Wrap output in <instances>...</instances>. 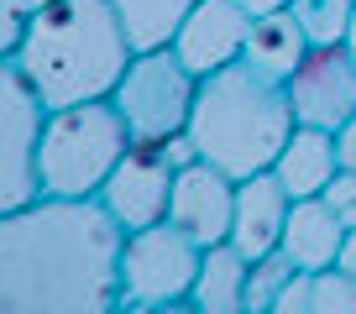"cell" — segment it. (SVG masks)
I'll use <instances>...</instances> for the list:
<instances>
[{"mask_svg":"<svg viewBox=\"0 0 356 314\" xmlns=\"http://www.w3.org/2000/svg\"><path fill=\"white\" fill-rule=\"evenodd\" d=\"M126 225L100 194L42 199L0 220V309L6 314H115L126 299Z\"/></svg>","mask_w":356,"mask_h":314,"instance_id":"obj_1","label":"cell"},{"mask_svg":"<svg viewBox=\"0 0 356 314\" xmlns=\"http://www.w3.org/2000/svg\"><path fill=\"white\" fill-rule=\"evenodd\" d=\"M131 58L136 47L115 16V0H47L37 16H26V42L11 63L53 110H63L111 100Z\"/></svg>","mask_w":356,"mask_h":314,"instance_id":"obj_2","label":"cell"},{"mask_svg":"<svg viewBox=\"0 0 356 314\" xmlns=\"http://www.w3.org/2000/svg\"><path fill=\"white\" fill-rule=\"evenodd\" d=\"M293 126H299V115H293L289 84L257 74L246 58L200 78L189 136L200 142L204 163L225 168L231 179L267 173L278 163V152L289 147Z\"/></svg>","mask_w":356,"mask_h":314,"instance_id":"obj_3","label":"cell"},{"mask_svg":"<svg viewBox=\"0 0 356 314\" xmlns=\"http://www.w3.org/2000/svg\"><path fill=\"white\" fill-rule=\"evenodd\" d=\"M126 152H131V126L115 110V100L63 105L47 115L42 131V194L89 199L105 189Z\"/></svg>","mask_w":356,"mask_h":314,"instance_id":"obj_4","label":"cell"},{"mask_svg":"<svg viewBox=\"0 0 356 314\" xmlns=\"http://www.w3.org/2000/svg\"><path fill=\"white\" fill-rule=\"evenodd\" d=\"M204 247L173 220L142 225L126 236L121 257V283H126V314H157V309H189L194 278H200Z\"/></svg>","mask_w":356,"mask_h":314,"instance_id":"obj_5","label":"cell"},{"mask_svg":"<svg viewBox=\"0 0 356 314\" xmlns=\"http://www.w3.org/2000/svg\"><path fill=\"white\" fill-rule=\"evenodd\" d=\"M115 110L131 126V142H157L189 131L194 100H200V74H189V63L173 53V47H157V53H136L126 78L115 84Z\"/></svg>","mask_w":356,"mask_h":314,"instance_id":"obj_6","label":"cell"},{"mask_svg":"<svg viewBox=\"0 0 356 314\" xmlns=\"http://www.w3.org/2000/svg\"><path fill=\"white\" fill-rule=\"evenodd\" d=\"M0 215L42 199V131L53 105L37 94V84L6 58L0 63Z\"/></svg>","mask_w":356,"mask_h":314,"instance_id":"obj_7","label":"cell"},{"mask_svg":"<svg viewBox=\"0 0 356 314\" xmlns=\"http://www.w3.org/2000/svg\"><path fill=\"white\" fill-rule=\"evenodd\" d=\"M289 100H293V115L304 126L341 131L356 115V58H351V47L346 42H314L309 58L289 78Z\"/></svg>","mask_w":356,"mask_h":314,"instance_id":"obj_8","label":"cell"},{"mask_svg":"<svg viewBox=\"0 0 356 314\" xmlns=\"http://www.w3.org/2000/svg\"><path fill=\"white\" fill-rule=\"evenodd\" d=\"M173 179L178 168L168 163V152L157 142H131V152L115 163V173L105 179L100 199L111 204V215L126 231H142V225L168 220V204H173Z\"/></svg>","mask_w":356,"mask_h":314,"instance_id":"obj_9","label":"cell"},{"mask_svg":"<svg viewBox=\"0 0 356 314\" xmlns=\"http://www.w3.org/2000/svg\"><path fill=\"white\" fill-rule=\"evenodd\" d=\"M236 189L241 179H231L225 168L215 163H189L178 168L173 179V204H168V220L178 231H189L200 247H215V241H231V225H236Z\"/></svg>","mask_w":356,"mask_h":314,"instance_id":"obj_10","label":"cell"},{"mask_svg":"<svg viewBox=\"0 0 356 314\" xmlns=\"http://www.w3.org/2000/svg\"><path fill=\"white\" fill-rule=\"evenodd\" d=\"M246 32H252V16H246L241 0H194L189 22L178 32L173 53L189 63V74H215V68L241 63L246 53Z\"/></svg>","mask_w":356,"mask_h":314,"instance_id":"obj_11","label":"cell"},{"mask_svg":"<svg viewBox=\"0 0 356 314\" xmlns=\"http://www.w3.org/2000/svg\"><path fill=\"white\" fill-rule=\"evenodd\" d=\"M289 210H293V194L283 189V179L273 168L241 179L236 189V225H231V241L246 251V257H267V251L283 247V231H289Z\"/></svg>","mask_w":356,"mask_h":314,"instance_id":"obj_12","label":"cell"},{"mask_svg":"<svg viewBox=\"0 0 356 314\" xmlns=\"http://www.w3.org/2000/svg\"><path fill=\"white\" fill-rule=\"evenodd\" d=\"M346 236H351V225L314 194V199H293L289 231H283V251H289V262L299 272L304 267H335L346 251Z\"/></svg>","mask_w":356,"mask_h":314,"instance_id":"obj_13","label":"cell"},{"mask_svg":"<svg viewBox=\"0 0 356 314\" xmlns=\"http://www.w3.org/2000/svg\"><path fill=\"white\" fill-rule=\"evenodd\" d=\"M273 173L283 179V189L293 194V199H314V194H325V183L341 173V152H335V131H325V126H293L289 147L278 152V163H273Z\"/></svg>","mask_w":356,"mask_h":314,"instance_id":"obj_14","label":"cell"},{"mask_svg":"<svg viewBox=\"0 0 356 314\" xmlns=\"http://www.w3.org/2000/svg\"><path fill=\"white\" fill-rule=\"evenodd\" d=\"M309 32H304V22L289 11H273V16H252V32H246V63L257 68V74L278 78V84H289L293 68L309 58Z\"/></svg>","mask_w":356,"mask_h":314,"instance_id":"obj_15","label":"cell"},{"mask_svg":"<svg viewBox=\"0 0 356 314\" xmlns=\"http://www.w3.org/2000/svg\"><path fill=\"white\" fill-rule=\"evenodd\" d=\"M246 278H252V257H246L236 241L204 247L189 309H200V314H246Z\"/></svg>","mask_w":356,"mask_h":314,"instance_id":"obj_16","label":"cell"},{"mask_svg":"<svg viewBox=\"0 0 356 314\" xmlns=\"http://www.w3.org/2000/svg\"><path fill=\"white\" fill-rule=\"evenodd\" d=\"M278 314H356V278L335 267H304L278 293Z\"/></svg>","mask_w":356,"mask_h":314,"instance_id":"obj_17","label":"cell"},{"mask_svg":"<svg viewBox=\"0 0 356 314\" xmlns=\"http://www.w3.org/2000/svg\"><path fill=\"white\" fill-rule=\"evenodd\" d=\"M189 11H194V0H115V16H121L136 53L173 47L184 22H189Z\"/></svg>","mask_w":356,"mask_h":314,"instance_id":"obj_18","label":"cell"},{"mask_svg":"<svg viewBox=\"0 0 356 314\" xmlns=\"http://www.w3.org/2000/svg\"><path fill=\"white\" fill-rule=\"evenodd\" d=\"M293 262H289V251H267V257H257L252 262V278H246V314H278V293L289 288V278H293Z\"/></svg>","mask_w":356,"mask_h":314,"instance_id":"obj_19","label":"cell"},{"mask_svg":"<svg viewBox=\"0 0 356 314\" xmlns=\"http://www.w3.org/2000/svg\"><path fill=\"white\" fill-rule=\"evenodd\" d=\"M320 199H325V204H330V210H335V215H341V220L356 231V168H341L330 183H325Z\"/></svg>","mask_w":356,"mask_h":314,"instance_id":"obj_20","label":"cell"},{"mask_svg":"<svg viewBox=\"0 0 356 314\" xmlns=\"http://www.w3.org/2000/svg\"><path fill=\"white\" fill-rule=\"evenodd\" d=\"M26 42V16L22 11H6V22H0V58H16Z\"/></svg>","mask_w":356,"mask_h":314,"instance_id":"obj_21","label":"cell"},{"mask_svg":"<svg viewBox=\"0 0 356 314\" xmlns=\"http://www.w3.org/2000/svg\"><path fill=\"white\" fill-rule=\"evenodd\" d=\"M163 152H168V163H173V168H189V163H200V142H194L189 131H178V136H168L163 142Z\"/></svg>","mask_w":356,"mask_h":314,"instance_id":"obj_22","label":"cell"},{"mask_svg":"<svg viewBox=\"0 0 356 314\" xmlns=\"http://www.w3.org/2000/svg\"><path fill=\"white\" fill-rule=\"evenodd\" d=\"M335 152H341V168H356V115L335 131Z\"/></svg>","mask_w":356,"mask_h":314,"instance_id":"obj_23","label":"cell"},{"mask_svg":"<svg viewBox=\"0 0 356 314\" xmlns=\"http://www.w3.org/2000/svg\"><path fill=\"white\" fill-rule=\"evenodd\" d=\"M246 6V16H273V11H289L293 0H241Z\"/></svg>","mask_w":356,"mask_h":314,"instance_id":"obj_24","label":"cell"},{"mask_svg":"<svg viewBox=\"0 0 356 314\" xmlns=\"http://www.w3.org/2000/svg\"><path fill=\"white\" fill-rule=\"evenodd\" d=\"M341 267H346V272H351V278H356V231H351V236H346V251H341Z\"/></svg>","mask_w":356,"mask_h":314,"instance_id":"obj_25","label":"cell"},{"mask_svg":"<svg viewBox=\"0 0 356 314\" xmlns=\"http://www.w3.org/2000/svg\"><path fill=\"white\" fill-rule=\"evenodd\" d=\"M47 0H6V11H22V16H37Z\"/></svg>","mask_w":356,"mask_h":314,"instance_id":"obj_26","label":"cell"},{"mask_svg":"<svg viewBox=\"0 0 356 314\" xmlns=\"http://www.w3.org/2000/svg\"><path fill=\"white\" fill-rule=\"evenodd\" d=\"M346 47H351V58H356V16H351V32H346Z\"/></svg>","mask_w":356,"mask_h":314,"instance_id":"obj_27","label":"cell"}]
</instances>
